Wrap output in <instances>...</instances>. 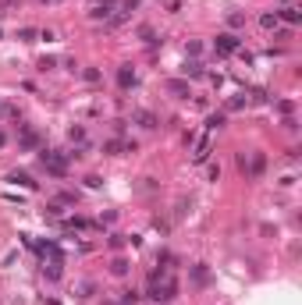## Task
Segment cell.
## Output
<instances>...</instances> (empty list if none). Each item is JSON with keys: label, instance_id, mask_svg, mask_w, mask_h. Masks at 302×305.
Returning a JSON list of instances; mask_svg holds the SVG:
<instances>
[{"label": "cell", "instance_id": "1", "mask_svg": "<svg viewBox=\"0 0 302 305\" xmlns=\"http://www.w3.org/2000/svg\"><path fill=\"white\" fill-rule=\"evenodd\" d=\"M146 295L153 298V302H164V305H167V302L178 295V284H174V280H171L164 270H157L153 277H149V287H146Z\"/></svg>", "mask_w": 302, "mask_h": 305}, {"label": "cell", "instance_id": "2", "mask_svg": "<svg viewBox=\"0 0 302 305\" xmlns=\"http://www.w3.org/2000/svg\"><path fill=\"white\" fill-rule=\"evenodd\" d=\"M39 163L47 167V174H54V178H64L68 174V156H64V152H57V149H43L39 152Z\"/></svg>", "mask_w": 302, "mask_h": 305}, {"label": "cell", "instance_id": "3", "mask_svg": "<svg viewBox=\"0 0 302 305\" xmlns=\"http://www.w3.org/2000/svg\"><path fill=\"white\" fill-rule=\"evenodd\" d=\"M214 47H217V53H238V50H242V39H238L235 32H220Z\"/></svg>", "mask_w": 302, "mask_h": 305}, {"label": "cell", "instance_id": "4", "mask_svg": "<svg viewBox=\"0 0 302 305\" xmlns=\"http://www.w3.org/2000/svg\"><path fill=\"white\" fill-rule=\"evenodd\" d=\"M132 121H135V125H139V128H146V131L160 125V121H157V114H153V110H135V114H132Z\"/></svg>", "mask_w": 302, "mask_h": 305}, {"label": "cell", "instance_id": "5", "mask_svg": "<svg viewBox=\"0 0 302 305\" xmlns=\"http://www.w3.org/2000/svg\"><path fill=\"white\" fill-rule=\"evenodd\" d=\"M167 93H171V96H178V100L192 96V89H189V78H171V82H167Z\"/></svg>", "mask_w": 302, "mask_h": 305}, {"label": "cell", "instance_id": "6", "mask_svg": "<svg viewBox=\"0 0 302 305\" xmlns=\"http://www.w3.org/2000/svg\"><path fill=\"white\" fill-rule=\"evenodd\" d=\"M135 142H121V139H110V142H103V152H110V156H121V152H132Z\"/></svg>", "mask_w": 302, "mask_h": 305}, {"label": "cell", "instance_id": "7", "mask_svg": "<svg viewBox=\"0 0 302 305\" xmlns=\"http://www.w3.org/2000/svg\"><path fill=\"white\" fill-rule=\"evenodd\" d=\"M277 18H284L288 25H299V22H302V7H295V4H284V7L277 11Z\"/></svg>", "mask_w": 302, "mask_h": 305}, {"label": "cell", "instance_id": "8", "mask_svg": "<svg viewBox=\"0 0 302 305\" xmlns=\"http://www.w3.org/2000/svg\"><path fill=\"white\" fill-rule=\"evenodd\" d=\"M18 146H22V149H36V146H39V131H36V128H22Z\"/></svg>", "mask_w": 302, "mask_h": 305}, {"label": "cell", "instance_id": "9", "mask_svg": "<svg viewBox=\"0 0 302 305\" xmlns=\"http://www.w3.org/2000/svg\"><path fill=\"white\" fill-rule=\"evenodd\" d=\"M128 270H132V263H128L125 255H114V259H110V273H114V277H125Z\"/></svg>", "mask_w": 302, "mask_h": 305}, {"label": "cell", "instance_id": "10", "mask_svg": "<svg viewBox=\"0 0 302 305\" xmlns=\"http://www.w3.org/2000/svg\"><path fill=\"white\" fill-rule=\"evenodd\" d=\"M210 149H214V142H210V135H206V139H203L199 146H195V152H192V160H195V163H206V156H210Z\"/></svg>", "mask_w": 302, "mask_h": 305}, {"label": "cell", "instance_id": "11", "mask_svg": "<svg viewBox=\"0 0 302 305\" xmlns=\"http://www.w3.org/2000/svg\"><path fill=\"white\" fill-rule=\"evenodd\" d=\"M117 85H121V89H132V85H135V71H132L128 64L117 68Z\"/></svg>", "mask_w": 302, "mask_h": 305}, {"label": "cell", "instance_id": "12", "mask_svg": "<svg viewBox=\"0 0 302 305\" xmlns=\"http://www.w3.org/2000/svg\"><path fill=\"white\" fill-rule=\"evenodd\" d=\"M277 22H281L277 11H263V14H260V25L267 28V32H270V28H277Z\"/></svg>", "mask_w": 302, "mask_h": 305}, {"label": "cell", "instance_id": "13", "mask_svg": "<svg viewBox=\"0 0 302 305\" xmlns=\"http://www.w3.org/2000/svg\"><path fill=\"white\" fill-rule=\"evenodd\" d=\"M11 117H18V106L7 103V100H0V121H11Z\"/></svg>", "mask_w": 302, "mask_h": 305}, {"label": "cell", "instance_id": "14", "mask_svg": "<svg viewBox=\"0 0 302 305\" xmlns=\"http://www.w3.org/2000/svg\"><path fill=\"white\" fill-rule=\"evenodd\" d=\"M203 64H199V60H189V64H185V78H203Z\"/></svg>", "mask_w": 302, "mask_h": 305}, {"label": "cell", "instance_id": "15", "mask_svg": "<svg viewBox=\"0 0 302 305\" xmlns=\"http://www.w3.org/2000/svg\"><path fill=\"white\" fill-rule=\"evenodd\" d=\"M68 139L79 142V146H85V128H82V125H71V128H68Z\"/></svg>", "mask_w": 302, "mask_h": 305}, {"label": "cell", "instance_id": "16", "mask_svg": "<svg viewBox=\"0 0 302 305\" xmlns=\"http://www.w3.org/2000/svg\"><path fill=\"white\" fill-rule=\"evenodd\" d=\"M228 25L231 28H242V25H246V14H242V11H228Z\"/></svg>", "mask_w": 302, "mask_h": 305}, {"label": "cell", "instance_id": "17", "mask_svg": "<svg viewBox=\"0 0 302 305\" xmlns=\"http://www.w3.org/2000/svg\"><path fill=\"white\" fill-rule=\"evenodd\" d=\"M192 280H195V284H206V280H210L206 266H192Z\"/></svg>", "mask_w": 302, "mask_h": 305}, {"label": "cell", "instance_id": "18", "mask_svg": "<svg viewBox=\"0 0 302 305\" xmlns=\"http://www.w3.org/2000/svg\"><path fill=\"white\" fill-rule=\"evenodd\" d=\"M11 181H14V185H25V188H32V185H36V181H32V178H28V174H18V171H14V174H11Z\"/></svg>", "mask_w": 302, "mask_h": 305}, {"label": "cell", "instance_id": "19", "mask_svg": "<svg viewBox=\"0 0 302 305\" xmlns=\"http://www.w3.org/2000/svg\"><path fill=\"white\" fill-rule=\"evenodd\" d=\"M79 291H82L79 298H93V291H96V284H93V280H82V284H79Z\"/></svg>", "mask_w": 302, "mask_h": 305}, {"label": "cell", "instance_id": "20", "mask_svg": "<svg viewBox=\"0 0 302 305\" xmlns=\"http://www.w3.org/2000/svg\"><path fill=\"white\" fill-rule=\"evenodd\" d=\"M206 178H210V181H220V163H210V167H206Z\"/></svg>", "mask_w": 302, "mask_h": 305}, {"label": "cell", "instance_id": "21", "mask_svg": "<svg viewBox=\"0 0 302 305\" xmlns=\"http://www.w3.org/2000/svg\"><path fill=\"white\" fill-rule=\"evenodd\" d=\"M185 50H189V57L195 60V57H199V53H203V43H195V39H192V43H189V47H185Z\"/></svg>", "mask_w": 302, "mask_h": 305}, {"label": "cell", "instance_id": "22", "mask_svg": "<svg viewBox=\"0 0 302 305\" xmlns=\"http://www.w3.org/2000/svg\"><path fill=\"white\" fill-rule=\"evenodd\" d=\"M125 241H128L125 234H110V238H107V245H110V249H121V245H125Z\"/></svg>", "mask_w": 302, "mask_h": 305}, {"label": "cell", "instance_id": "23", "mask_svg": "<svg viewBox=\"0 0 302 305\" xmlns=\"http://www.w3.org/2000/svg\"><path fill=\"white\" fill-rule=\"evenodd\" d=\"M252 100H256V103H267L270 93H267V89H252Z\"/></svg>", "mask_w": 302, "mask_h": 305}, {"label": "cell", "instance_id": "24", "mask_svg": "<svg viewBox=\"0 0 302 305\" xmlns=\"http://www.w3.org/2000/svg\"><path fill=\"white\" fill-rule=\"evenodd\" d=\"M121 305H139V295H135V291H125V298H121Z\"/></svg>", "mask_w": 302, "mask_h": 305}, {"label": "cell", "instance_id": "25", "mask_svg": "<svg viewBox=\"0 0 302 305\" xmlns=\"http://www.w3.org/2000/svg\"><path fill=\"white\" fill-rule=\"evenodd\" d=\"M39 68H43V71H50V68H57V57H43V60H39Z\"/></svg>", "mask_w": 302, "mask_h": 305}, {"label": "cell", "instance_id": "26", "mask_svg": "<svg viewBox=\"0 0 302 305\" xmlns=\"http://www.w3.org/2000/svg\"><path fill=\"white\" fill-rule=\"evenodd\" d=\"M206 125H210V131H214V128H220V125H224V114H214V117L206 121Z\"/></svg>", "mask_w": 302, "mask_h": 305}, {"label": "cell", "instance_id": "27", "mask_svg": "<svg viewBox=\"0 0 302 305\" xmlns=\"http://www.w3.org/2000/svg\"><path fill=\"white\" fill-rule=\"evenodd\" d=\"M18 39H25V43H32V39H36V28H22V32H18Z\"/></svg>", "mask_w": 302, "mask_h": 305}, {"label": "cell", "instance_id": "28", "mask_svg": "<svg viewBox=\"0 0 302 305\" xmlns=\"http://www.w3.org/2000/svg\"><path fill=\"white\" fill-rule=\"evenodd\" d=\"M85 82H100V71L96 68H85Z\"/></svg>", "mask_w": 302, "mask_h": 305}, {"label": "cell", "instance_id": "29", "mask_svg": "<svg viewBox=\"0 0 302 305\" xmlns=\"http://www.w3.org/2000/svg\"><path fill=\"white\" fill-rule=\"evenodd\" d=\"M228 106H231V110H242V106H246V96H235V100H231Z\"/></svg>", "mask_w": 302, "mask_h": 305}, {"label": "cell", "instance_id": "30", "mask_svg": "<svg viewBox=\"0 0 302 305\" xmlns=\"http://www.w3.org/2000/svg\"><path fill=\"white\" fill-rule=\"evenodd\" d=\"M4 142H7V135H4V131H0V146H4Z\"/></svg>", "mask_w": 302, "mask_h": 305}, {"label": "cell", "instance_id": "31", "mask_svg": "<svg viewBox=\"0 0 302 305\" xmlns=\"http://www.w3.org/2000/svg\"><path fill=\"white\" fill-rule=\"evenodd\" d=\"M281 4H292V0H281Z\"/></svg>", "mask_w": 302, "mask_h": 305}]
</instances>
